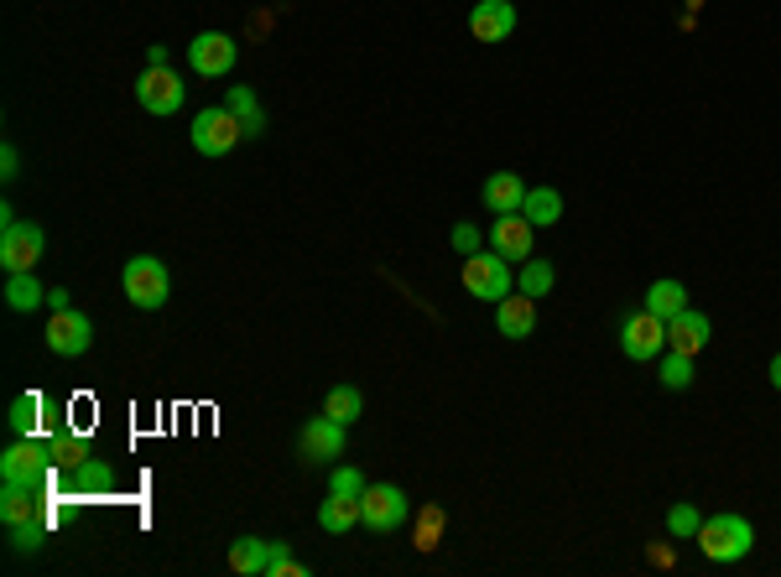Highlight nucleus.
Listing matches in <instances>:
<instances>
[{"label": "nucleus", "instance_id": "7ed1b4c3", "mask_svg": "<svg viewBox=\"0 0 781 577\" xmlns=\"http://www.w3.org/2000/svg\"><path fill=\"white\" fill-rule=\"evenodd\" d=\"M47 468H53V448L37 438H21L0 453V484H21V489H37L42 495Z\"/></svg>", "mask_w": 781, "mask_h": 577}, {"label": "nucleus", "instance_id": "e433bc0d", "mask_svg": "<svg viewBox=\"0 0 781 577\" xmlns=\"http://www.w3.org/2000/svg\"><path fill=\"white\" fill-rule=\"evenodd\" d=\"M47 307H53V313H68L74 302H68V292H63V286H47Z\"/></svg>", "mask_w": 781, "mask_h": 577}, {"label": "nucleus", "instance_id": "0eeeda50", "mask_svg": "<svg viewBox=\"0 0 781 577\" xmlns=\"http://www.w3.org/2000/svg\"><path fill=\"white\" fill-rule=\"evenodd\" d=\"M42 245H47L42 224L16 219V214L5 208V229H0V265H5V271H32V265L42 260Z\"/></svg>", "mask_w": 781, "mask_h": 577}, {"label": "nucleus", "instance_id": "7c9ffc66", "mask_svg": "<svg viewBox=\"0 0 781 577\" xmlns=\"http://www.w3.org/2000/svg\"><path fill=\"white\" fill-rule=\"evenodd\" d=\"M281 573L302 577L308 567H302L298 557H292V546H287V541H271V557H266V577H281Z\"/></svg>", "mask_w": 781, "mask_h": 577}, {"label": "nucleus", "instance_id": "6e6552de", "mask_svg": "<svg viewBox=\"0 0 781 577\" xmlns=\"http://www.w3.org/2000/svg\"><path fill=\"white\" fill-rule=\"evenodd\" d=\"M621 349L625 359H657L661 349H667V323L657 318V313H625L621 318Z\"/></svg>", "mask_w": 781, "mask_h": 577}, {"label": "nucleus", "instance_id": "f8f14e48", "mask_svg": "<svg viewBox=\"0 0 781 577\" xmlns=\"http://www.w3.org/2000/svg\"><path fill=\"white\" fill-rule=\"evenodd\" d=\"M532 229H537V224L526 219V214H495V224H490V250L505 260H532Z\"/></svg>", "mask_w": 781, "mask_h": 577}, {"label": "nucleus", "instance_id": "a211bd4d", "mask_svg": "<svg viewBox=\"0 0 781 577\" xmlns=\"http://www.w3.org/2000/svg\"><path fill=\"white\" fill-rule=\"evenodd\" d=\"M319 525L328 536H344V531H355L360 525V499L355 495H328L319 505Z\"/></svg>", "mask_w": 781, "mask_h": 577}, {"label": "nucleus", "instance_id": "2f4dec72", "mask_svg": "<svg viewBox=\"0 0 781 577\" xmlns=\"http://www.w3.org/2000/svg\"><path fill=\"white\" fill-rule=\"evenodd\" d=\"M328 495H355V499H360V495H365V478H360V468H349V463H339V468L328 474Z\"/></svg>", "mask_w": 781, "mask_h": 577}, {"label": "nucleus", "instance_id": "9d476101", "mask_svg": "<svg viewBox=\"0 0 781 577\" xmlns=\"http://www.w3.org/2000/svg\"><path fill=\"white\" fill-rule=\"evenodd\" d=\"M136 100L146 115H178L182 110V83L172 68H146L136 79Z\"/></svg>", "mask_w": 781, "mask_h": 577}, {"label": "nucleus", "instance_id": "a878e982", "mask_svg": "<svg viewBox=\"0 0 781 577\" xmlns=\"http://www.w3.org/2000/svg\"><path fill=\"white\" fill-rule=\"evenodd\" d=\"M323 411H328L334 421H344V427H349V421H360V417H365V396L355 391V385H334V391L323 396Z\"/></svg>", "mask_w": 781, "mask_h": 577}, {"label": "nucleus", "instance_id": "bb28decb", "mask_svg": "<svg viewBox=\"0 0 781 577\" xmlns=\"http://www.w3.org/2000/svg\"><path fill=\"white\" fill-rule=\"evenodd\" d=\"M553 281H558V271H553V260H521V276H516V292H526V297H547L553 292Z\"/></svg>", "mask_w": 781, "mask_h": 577}, {"label": "nucleus", "instance_id": "4468645a", "mask_svg": "<svg viewBox=\"0 0 781 577\" xmlns=\"http://www.w3.org/2000/svg\"><path fill=\"white\" fill-rule=\"evenodd\" d=\"M344 453V421H334L328 411L302 427V463H323Z\"/></svg>", "mask_w": 781, "mask_h": 577}, {"label": "nucleus", "instance_id": "f03ea898", "mask_svg": "<svg viewBox=\"0 0 781 577\" xmlns=\"http://www.w3.org/2000/svg\"><path fill=\"white\" fill-rule=\"evenodd\" d=\"M699 546L709 562H740L756 546V531L745 516H709L699 525Z\"/></svg>", "mask_w": 781, "mask_h": 577}, {"label": "nucleus", "instance_id": "c9c22d12", "mask_svg": "<svg viewBox=\"0 0 781 577\" xmlns=\"http://www.w3.org/2000/svg\"><path fill=\"white\" fill-rule=\"evenodd\" d=\"M21 172V157H16V146H5V151H0V178L11 182Z\"/></svg>", "mask_w": 781, "mask_h": 577}, {"label": "nucleus", "instance_id": "b1692460", "mask_svg": "<svg viewBox=\"0 0 781 577\" xmlns=\"http://www.w3.org/2000/svg\"><path fill=\"white\" fill-rule=\"evenodd\" d=\"M266 557H271V541H260V536H241L235 546H230V567H235L241 577L266 573Z\"/></svg>", "mask_w": 781, "mask_h": 577}, {"label": "nucleus", "instance_id": "39448f33", "mask_svg": "<svg viewBox=\"0 0 781 577\" xmlns=\"http://www.w3.org/2000/svg\"><path fill=\"white\" fill-rule=\"evenodd\" d=\"M188 136H193V146H199V157H230V151L241 146L245 125H241V115H235L230 104H220V110H199Z\"/></svg>", "mask_w": 781, "mask_h": 577}, {"label": "nucleus", "instance_id": "5701e85b", "mask_svg": "<svg viewBox=\"0 0 781 577\" xmlns=\"http://www.w3.org/2000/svg\"><path fill=\"white\" fill-rule=\"evenodd\" d=\"M0 520H5V525H21V520H37V489H21V484H5V489H0Z\"/></svg>", "mask_w": 781, "mask_h": 577}, {"label": "nucleus", "instance_id": "f257e3e1", "mask_svg": "<svg viewBox=\"0 0 781 577\" xmlns=\"http://www.w3.org/2000/svg\"><path fill=\"white\" fill-rule=\"evenodd\" d=\"M121 286H125V297H131V307H141V313H157L161 302L172 297V276H167V265H161L157 256L125 260Z\"/></svg>", "mask_w": 781, "mask_h": 577}, {"label": "nucleus", "instance_id": "ea45409f", "mask_svg": "<svg viewBox=\"0 0 781 577\" xmlns=\"http://www.w3.org/2000/svg\"><path fill=\"white\" fill-rule=\"evenodd\" d=\"M771 385H777V391H781V354L771 359Z\"/></svg>", "mask_w": 781, "mask_h": 577}, {"label": "nucleus", "instance_id": "1a4fd4ad", "mask_svg": "<svg viewBox=\"0 0 781 577\" xmlns=\"http://www.w3.org/2000/svg\"><path fill=\"white\" fill-rule=\"evenodd\" d=\"M235 58H241V42L224 37V32H199L193 47H188V63H193V73H203V79H224L235 68Z\"/></svg>", "mask_w": 781, "mask_h": 577}, {"label": "nucleus", "instance_id": "f3484780", "mask_svg": "<svg viewBox=\"0 0 781 577\" xmlns=\"http://www.w3.org/2000/svg\"><path fill=\"white\" fill-rule=\"evenodd\" d=\"M484 208H495V214H521V203H526V182L516 172H495V178H484L480 188Z\"/></svg>", "mask_w": 781, "mask_h": 577}, {"label": "nucleus", "instance_id": "423d86ee", "mask_svg": "<svg viewBox=\"0 0 781 577\" xmlns=\"http://www.w3.org/2000/svg\"><path fill=\"white\" fill-rule=\"evenodd\" d=\"M406 516H412V505H406V495H401L397 484H365V495H360V525L365 531L391 536V531L406 525Z\"/></svg>", "mask_w": 781, "mask_h": 577}, {"label": "nucleus", "instance_id": "9b49d317", "mask_svg": "<svg viewBox=\"0 0 781 577\" xmlns=\"http://www.w3.org/2000/svg\"><path fill=\"white\" fill-rule=\"evenodd\" d=\"M89 343H94V323L83 318V313H53L47 318V349L53 354H63V359H79V354H89Z\"/></svg>", "mask_w": 781, "mask_h": 577}, {"label": "nucleus", "instance_id": "393cba45", "mask_svg": "<svg viewBox=\"0 0 781 577\" xmlns=\"http://www.w3.org/2000/svg\"><path fill=\"white\" fill-rule=\"evenodd\" d=\"M42 417H47V400H42L37 391H26V396L11 400V432H16V438H32Z\"/></svg>", "mask_w": 781, "mask_h": 577}, {"label": "nucleus", "instance_id": "dca6fc26", "mask_svg": "<svg viewBox=\"0 0 781 577\" xmlns=\"http://www.w3.org/2000/svg\"><path fill=\"white\" fill-rule=\"evenodd\" d=\"M709 318L693 313V307H682L678 318H667V349H678V354H699L703 343H709Z\"/></svg>", "mask_w": 781, "mask_h": 577}, {"label": "nucleus", "instance_id": "4be33fe9", "mask_svg": "<svg viewBox=\"0 0 781 577\" xmlns=\"http://www.w3.org/2000/svg\"><path fill=\"white\" fill-rule=\"evenodd\" d=\"M521 214L537 224V229H547V224L562 219V199L558 188H526V203H521Z\"/></svg>", "mask_w": 781, "mask_h": 577}, {"label": "nucleus", "instance_id": "c85d7f7f", "mask_svg": "<svg viewBox=\"0 0 781 577\" xmlns=\"http://www.w3.org/2000/svg\"><path fill=\"white\" fill-rule=\"evenodd\" d=\"M47 448H53V468H79V463L89 459V442H83L79 432H53Z\"/></svg>", "mask_w": 781, "mask_h": 577}, {"label": "nucleus", "instance_id": "58836bf2", "mask_svg": "<svg viewBox=\"0 0 781 577\" xmlns=\"http://www.w3.org/2000/svg\"><path fill=\"white\" fill-rule=\"evenodd\" d=\"M146 68H167V47H146Z\"/></svg>", "mask_w": 781, "mask_h": 577}, {"label": "nucleus", "instance_id": "72a5a7b5", "mask_svg": "<svg viewBox=\"0 0 781 577\" xmlns=\"http://www.w3.org/2000/svg\"><path fill=\"white\" fill-rule=\"evenodd\" d=\"M11 546H16V552H37L42 546V520H21V525H11Z\"/></svg>", "mask_w": 781, "mask_h": 577}, {"label": "nucleus", "instance_id": "2eb2a0df", "mask_svg": "<svg viewBox=\"0 0 781 577\" xmlns=\"http://www.w3.org/2000/svg\"><path fill=\"white\" fill-rule=\"evenodd\" d=\"M495 328H501L505 339H532L537 333V297H505L495 302Z\"/></svg>", "mask_w": 781, "mask_h": 577}, {"label": "nucleus", "instance_id": "cd10ccee", "mask_svg": "<svg viewBox=\"0 0 781 577\" xmlns=\"http://www.w3.org/2000/svg\"><path fill=\"white\" fill-rule=\"evenodd\" d=\"M230 110L241 115V125H245V136H260V125H266V115H260V100H256V89H245V83H235L230 89Z\"/></svg>", "mask_w": 781, "mask_h": 577}, {"label": "nucleus", "instance_id": "473e14b6", "mask_svg": "<svg viewBox=\"0 0 781 577\" xmlns=\"http://www.w3.org/2000/svg\"><path fill=\"white\" fill-rule=\"evenodd\" d=\"M699 510H693V505H672V510H667V531H672V536H699Z\"/></svg>", "mask_w": 781, "mask_h": 577}, {"label": "nucleus", "instance_id": "4c0bfd02", "mask_svg": "<svg viewBox=\"0 0 781 577\" xmlns=\"http://www.w3.org/2000/svg\"><path fill=\"white\" fill-rule=\"evenodd\" d=\"M433 531H438V510H427V516H422V541L417 546H433Z\"/></svg>", "mask_w": 781, "mask_h": 577}, {"label": "nucleus", "instance_id": "6ab92c4d", "mask_svg": "<svg viewBox=\"0 0 781 577\" xmlns=\"http://www.w3.org/2000/svg\"><path fill=\"white\" fill-rule=\"evenodd\" d=\"M42 302H47V286H42L32 271H11V281H5V307H11V313H37Z\"/></svg>", "mask_w": 781, "mask_h": 577}, {"label": "nucleus", "instance_id": "412c9836", "mask_svg": "<svg viewBox=\"0 0 781 577\" xmlns=\"http://www.w3.org/2000/svg\"><path fill=\"white\" fill-rule=\"evenodd\" d=\"M682 307H688V292H682V281H651V286H646V313H657L661 323L678 318Z\"/></svg>", "mask_w": 781, "mask_h": 577}, {"label": "nucleus", "instance_id": "ddd939ff", "mask_svg": "<svg viewBox=\"0 0 781 577\" xmlns=\"http://www.w3.org/2000/svg\"><path fill=\"white\" fill-rule=\"evenodd\" d=\"M469 32H475V42H505L516 32V5L511 0H480L469 11Z\"/></svg>", "mask_w": 781, "mask_h": 577}, {"label": "nucleus", "instance_id": "20e7f679", "mask_svg": "<svg viewBox=\"0 0 781 577\" xmlns=\"http://www.w3.org/2000/svg\"><path fill=\"white\" fill-rule=\"evenodd\" d=\"M464 292L480 302H505L511 292H516V276H511V260L505 256H464Z\"/></svg>", "mask_w": 781, "mask_h": 577}, {"label": "nucleus", "instance_id": "aec40b11", "mask_svg": "<svg viewBox=\"0 0 781 577\" xmlns=\"http://www.w3.org/2000/svg\"><path fill=\"white\" fill-rule=\"evenodd\" d=\"M68 489L74 495H104V489H115V468L100 459H83L79 468H68Z\"/></svg>", "mask_w": 781, "mask_h": 577}, {"label": "nucleus", "instance_id": "f704fd0d", "mask_svg": "<svg viewBox=\"0 0 781 577\" xmlns=\"http://www.w3.org/2000/svg\"><path fill=\"white\" fill-rule=\"evenodd\" d=\"M480 245H484V235L475 224H454V250L459 256H480Z\"/></svg>", "mask_w": 781, "mask_h": 577}, {"label": "nucleus", "instance_id": "c756f323", "mask_svg": "<svg viewBox=\"0 0 781 577\" xmlns=\"http://www.w3.org/2000/svg\"><path fill=\"white\" fill-rule=\"evenodd\" d=\"M661 385H667V391H688V385H693V354L667 349V359H661Z\"/></svg>", "mask_w": 781, "mask_h": 577}]
</instances>
